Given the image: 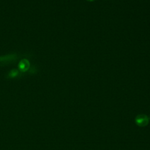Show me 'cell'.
<instances>
[{
  "instance_id": "6da1fadb",
  "label": "cell",
  "mask_w": 150,
  "mask_h": 150,
  "mask_svg": "<svg viewBox=\"0 0 150 150\" xmlns=\"http://www.w3.org/2000/svg\"><path fill=\"white\" fill-rule=\"evenodd\" d=\"M135 122L138 125L144 127L148 123V118L145 115H138L135 118Z\"/></svg>"
},
{
  "instance_id": "7a4b0ae2",
  "label": "cell",
  "mask_w": 150,
  "mask_h": 150,
  "mask_svg": "<svg viewBox=\"0 0 150 150\" xmlns=\"http://www.w3.org/2000/svg\"><path fill=\"white\" fill-rule=\"evenodd\" d=\"M29 66H30L29 62L28 61V60L26 59H23L21 60L18 64L19 69L22 72L26 71L29 69Z\"/></svg>"
},
{
  "instance_id": "3957f363",
  "label": "cell",
  "mask_w": 150,
  "mask_h": 150,
  "mask_svg": "<svg viewBox=\"0 0 150 150\" xmlns=\"http://www.w3.org/2000/svg\"><path fill=\"white\" fill-rule=\"evenodd\" d=\"M15 57V54H10V55H7L4 57H0V62H4L6 60H13L14 58Z\"/></svg>"
},
{
  "instance_id": "277c9868",
  "label": "cell",
  "mask_w": 150,
  "mask_h": 150,
  "mask_svg": "<svg viewBox=\"0 0 150 150\" xmlns=\"http://www.w3.org/2000/svg\"><path fill=\"white\" fill-rule=\"evenodd\" d=\"M18 70H16V69H14V70H11V71L9 72V76L11 77H16V76H18Z\"/></svg>"
},
{
  "instance_id": "5b68a950",
  "label": "cell",
  "mask_w": 150,
  "mask_h": 150,
  "mask_svg": "<svg viewBox=\"0 0 150 150\" xmlns=\"http://www.w3.org/2000/svg\"><path fill=\"white\" fill-rule=\"evenodd\" d=\"M88 1H93V0H88Z\"/></svg>"
},
{
  "instance_id": "8992f818",
  "label": "cell",
  "mask_w": 150,
  "mask_h": 150,
  "mask_svg": "<svg viewBox=\"0 0 150 150\" xmlns=\"http://www.w3.org/2000/svg\"></svg>"
}]
</instances>
